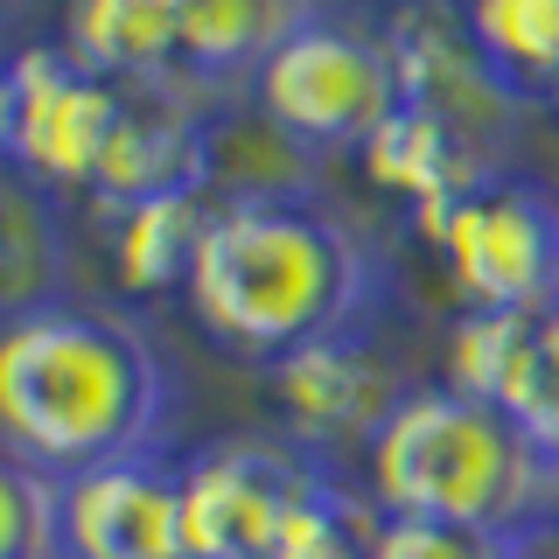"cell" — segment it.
Returning a JSON list of instances; mask_svg holds the SVG:
<instances>
[{
    "label": "cell",
    "mask_w": 559,
    "mask_h": 559,
    "mask_svg": "<svg viewBox=\"0 0 559 559\" xmlns=\"http://www.w3.org/2000/svg\"><path fill=\"white\" fill-rule=\"evenodd\" d=\"M175 371L154 336L119 308L49 301L0 329V441L49 476L162 454Z\"/></svg>",
    "instance_id": "2"
},
{
    "label": "cell",
    "mask_w": 559,
    "mask_h": 559,
    "mask_svg": "<svg viewBox=\"0 0 559 559\" xmlns=\"http://www.w3.org/2000/svg\"><path fill=\"white\" fill-rule=\"evenodd\" d=\"M538 314H497V308H462L448 329V378L454 392L483 399V406H518L524 371H532Z\"/></svg>",
    "instance_id": "18"
},
{
    "label": "cell",
    "mask_w": 559,
    "mask_h": 559,
    "mask_svg": "<svg viewBox=\"0 0 559 559\" xmlns=\"http://www.w3.org/2000/svg\"><path fill=\"white\" fill-rule=\"evenodd\" d=\"M43 559H70V552H43Z\"/></svg>",
    "instance_id": "25"
},
{
    "label": "cell",
    "mask_w": 559,
    "mask_h": 559,
    "mask_svg": "<svg viewBox=\"0 0 559 559\" xmlns=\"http://www.w3.org/2000/svg\"><path fill=\"white\" fill-rule=\"evenodd\" d=\"M329 476L287 433H217L182 454V546L189 559H273L287 518Z\"/></svg>",
    "instance_id": "7"
},
{
    "label": "cell",
    "mask_w": 559,
    "mask_h": 559,
    "mask_svg": "<svg viewBox=\"0 0 559 559\" xmlns=\"http://www.w3.org/2000/svg\"><path fill=\"white\" fill-rule=\"evenodd\" d=\"M384 43H392L406 105H427L433 119H448L468 147H483L489 162L503 168V147H511V127H518L524 98L476 57V43L462 35V14L433 8V0H406V8L384 22Z\"/></svg>",
    "instance_id": "9"
},
{
    "label": "cell",
    "mask_w": 559,
    "mask_h": 559,
    "mask_svg": "<svg viewBox=\"0 0 559 559\" xmlns=\"http://www.w3.org/2000/svg\"><path fill=\"white\" fill-rule=\"evenodd\" d=\"M413 224L433 238L462 308H497V314L559 308V210L524 175H497L454 203H427L413 210Z\"/></svg>",
    "instance_id": "5"
},
{
    "label": "cell",
    "mask_w": 559,
    "mask_h": 559,
    "mask_svg": "<svg viewBox=\"0 0 559 559\" xmlns=\"http://www.w3.org/2000/svg\"><path fill=\"white\" fill-rule=\"evenodd\" d=\"M399 105H406V84H399L384 28L329 8H314L252 78V112H266L308 154H364V140Z\"/></svg>",
    "instance_id": "4"
},
{
    "label": "cell",
    "mask_w": 559,
    "mask_h": 559,
    "mask_svg": "<svg viewBox=\"0 0 559 559\" xmlns=\"http://www.w3.org/2000/svg\"><path fill=\"white\" fill-rule=\"evenodd\" d=\"M57 197H43L35 182L8 175L0 182V301L8 314L70 301L63 294V217Z\"/></svg>",
    "instance_id": "16"
},
{
    "label": "cell",
    "mask_w": 559,
    "mask_h": 559,
    "mask_svg": "<svg viewBox=\"0 0 559 559\" xmlns=\"http://www.w3.org/2000/svg\"><path fill=\"white\" fill-rule=\"evenodd\" d=\"M378 524H384V511L371 503V489H349L329 468L301 497V511L287 518L273 559H378Z\"/></svg>",
    "instance_id": "19"
},
{
    "label": "cell",
    "mask_w": 559,
    "mask_h": 559,
    "mask_svg": "<svg viewBox=\"0 0 559 559\" xmlns=\"http://www.w3.org/2000/svg\"><path fill=\"white\" fill-rule=\"evenodd\" d=\"M511 419H518V427H524V433H532V441L559 462V308L538 314L532 371H524V392H518Z\"/></svg>",
    "instance_id": "22"
},
{
    "label": "cell",
    "mask_w": 559,
    "mask_h": 559,
    "mask_svg": "<svg viewBox=\"0 0 559 559\" xmlns=\"http://www.w3.org/2000/svg\"><path fill=\"white\" fill-rule=\"evenodd\" d=\"M210 224L203 189H175V197H147L112 217V280L127 294H182L197 245Z\"/></svg>",
    "instance_id": "14"
},
{
    "label": "cell",
    "mask_w": 559,
    "mask_h": 559,
    "mask_svg": "<svg viewBox=\"0 0 559 559\" xmlns=\"http://www.w3.org/2000/svg\"><path fill=\"white\" fill-rule=\"evenodd\" d=\"M462 35L518 98H552L559 84V0H454Z\"/></svg>",
    "instance_id": "15"
},
{
    "label": "cell",
    "mask_w": 559,
    "mask_h": 559,
    "mask_svg": "<svg viewBox=\"0 0 559 559\" xmlns=\"http://www.w3.org/2000/svg\"><path fill=\"white\" fill-rule=\"evenodd\" d=\"M63 49L119 92L182 78V0H63Z\"/></svg>",
    "instance_id": "11"
},
{
    "label": "cell",
    "mask_w": 559,
    "mask_h": 559,
    "mask_svg": "<svg viewBox=\"0 0 559 559\" xmlns=\"http://www.w3.org/2000/svg\"><path fill=\"white\" fill-rule=\"evenodd\" d=\"M357 162H364V175H371L378 189H392L406 210L454 203V197H468V189H483V182L503 175L483 147H468L448 119L427 112V105H399V112L364 140Z\"/></svg>",
    "instance_id": "12"
},
{
    "label": "cell",
    "mask_w": 559,
    "mask_h": 559,
    "mask_svg": "<svg viewBox=\"0 0 559 559\" xmlns=\"http://www.w3.org/2000/svg\"><path fill=\"white\" fill-rule=\"evenodd\" d=\"M364 489L384 518H433L497 538L559 524V462L503 406L413 384L364 454Z\"/></svg>",
    "instance_id": "3"
},
{
    "label": "cell",
    "mask_w": 559,
    "mask_h": 559,
    "mask_svg": "<svg viewBox=\"0 0 559 559\" xmlns=\"http://www.w3.org/2000/svg\"><path fill=\"white\" fill-rule=\"evenodd\" d=\"M552 112H559V84H552Z\"/></svg>",
    "instance_id": "24"
},
{
    "label": "cell",
    "mask_w": 559,
    "mask_h": 559,
    "mask_svg": "<svg viewBox=\"0 0 559 559\" xmlns=\"http://www.w3.org/2000/svg\"><path fill=\"white\" fill-rule=\"evenodd\" d=\"M266 384H273V406H280V433L301 441L329 468L343 454L364 462L371 441L384 433V419L399 413V399L413 392V378L378 343V329H343V336L294 349V357L266 364Z\"/></svg>",
    "instance_id": "8"
},
{
    "label": "cell",
    "mask_w": 559,
    "mask_h": 559,
    "mask_svg": "<svg viewBox=\"0 0 559 559\" xmlns=\"http://www.w3.org/2000/svg\"><path fill=\"white\" fill-rule=\"evenodd\" d=\"M127 105H133V92L92 78L63 43H22L8 57V84H0L8 175H22V182H35L57 203L92 197Z\"/></svg>",
    "instance_id": "6"
},
{
    "label": "cell",
    "mask_w": 559,
    "mask_h": 559,
    "mask_svg": "<svg viewBox=\"0 0 559 559\" xmlns=\"http://www.w3.org/2000/svg\"><path fill=\"white\" fill-rule=\"evenodd\" d=\"M378 559H518V538L468 532V524H433V518H384Z\"/></svg>",
    "instance_id": "21"
},
{
    "label": "cell",
    "mask_w": 559,
    "mask_h": 559,
    "mask_svg": "<svg viewBox=\"0 0 559 559\" xmlns=\"http://www.w3.org/2000/svg\"><path fill=\"white\" fill-rule=\"evenodd\" d=\"M63 552L70 559H189L182 546V462H127L63 476Z\"/></svg>",
    "instance_id": "10"
},
{
    "label": "cell",
    "mask_w": 559,
    "mask_h": 559,
    "mask_svg": "<svg viewBox=\"0 0 559 559\" xmlns=\"http://www.w3.org/2000/svg\"><path fill=\"white\" fill-rule=\"evenodd\" d=\"M384 252L322 189L301 197H224L210 203L182 308L217 349L245 364H280L294 349L378 329Z\"/></svg>",
    "instance_id": "1"
},
{
    "label": "cell",
    "mask_w": 559,
    "mask_h": 559,
    "mask_svg": "<svg viewBox=\"0 0 559 559\" xmlns=\"http://www.w3.org/2000/svg\"><path fill=\"white\" fill-rule=\"evenodd\" d=\"M518 559H559V524H546V532L518 538Z\"/></svg>",
    "instance_id": "23"
},
{
    "label": "cell",
    "mask_w": 559,
    "mask_h": 559,
    "mask_svg": "<svg viewBox=\"0 0 559 559\" xmlns=\"http://www.w3.org/2000/svg\"><path fill=\"white\" fill-rule=\"evenodd\" d=\"M43 552H63V476L8 454V468H0V559Z\"/></svg>",
    "instance_id": "20"
},
{
    "label": "cell",
    "mask_w": 559,
    "mask_h": 559,
    "mask_svg": "<svg viewBox=\"0 0 559 559\" xmlns=\"http://www.w3.org/2000/svg\"><path fill=\"white\" fill-rule=\"evenodd\" d=\"M322 0H182V78L217 92V84H252L259 63L287 43Z\"/></svg>",
    "instance_id": "13"
},
{
    "label": "cell",
    "mask_w": 559,
    "mask_h": 559,
    "mask_svg": "<svg viewBox=\"0 0 559 559\" xmlns=\"http://www.w3.org/2000/svg\"><path fill=\"white\" fill-rule=\"evenodd\" d=\"M314 154L287 140L266 112L210 119V203L224 197H301L314 189Z\"/></svg>",
    "instance_id": "17"
}]
</instances>
